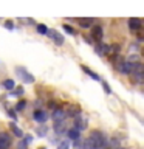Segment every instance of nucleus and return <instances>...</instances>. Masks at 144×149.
Instances as JSON below:
<instances>
[{
  "label": "nucleus",
  "instance_id": "f257e3e1",
  "mask_svg": "<svg viewBox=\"0 0 144 149\" xmlns=\"http://www.w3.org/2000/svg\"><path fill=\"white\" fill-rule=\"evenodd\" d=\"M91 140L93 143H95V146L98 149H102V148H105V144H107V138H105V134L104 132H101V130H93V132L90 134V137H88Z\"/></svg>",
  "mask_w": 144,
  "mask_h": 149
},
{
  "label": "nucleus",
  "instance_id": "f03ea898",
  "mask_svg": "<svg viewBox=\"0 0 144 149\" xmlns=\"http://www.w3.org/2000/svg\"><path fill=\"white\" fill-rule=\"evenodd\" d=\"M116 68L121 74H132L133 73V64L129 62V61H121V62L116 64Z\"/></svg>",
  "mask_w": 144,
  "mask_h": 149
},
{
  "label": "nucleus",
  "instance_id": "7ed1b4c3",
  "mask_svg": "<svg viewBox=\"0 0 144 149\" xmlns=\"http://www.w3.org/2000/svg\"><path fill=\"white\" fill-rule=\"evenodd\" d=\"M16 72H17V74H19V78H20L25 84H33V82H34V76H33L30 72H26L23 67H17Z\"/></svg>",
  "mask_w": 144,
  "mask_h": 149
},
{
  "label": "nucleus",
  "instance_id": "20e7f679",
  "mask_svg": "<svg viewBox=\"0 0 144 149\" xmlns=\"http://www.w3.org/2000/svg\"><path fill=\"white\" fill-rule=\"evenodd\" d=\"M33 118H34V121H37V123L44 124L46 120H48V112L42 110V109H36L34 112H33Z\"/></svg>",
  "mask_w": 144,
  "mask_h": 149
},
{
  "label": "nucleus",
  "instance_id": "39448f33",
  "mask_svg": "<svg viewBox=\"0 0 144 149\" xmlns=\"http://www.w3.org/2000/svg\"><path fill=\"white\" fill-rule=\"evenodd\" d=\"M91 37L96 40V44L102 40V37H104V30H102L101 25H93V28H91Z\"/></svg>",
  "mask_w": 144,
  "mask_h": 149
},
{
  "label": "nucleus",
  "instance_id": "423d86ee",
  "mask_svg": "<svg viewBox=\"0 0 144 149\" xmlns=\"http://www.w3.org/2000/svg\"><path fill=\"white\" fill-rule=\"evenodd\" d=\"M127 26L132 31H138L143 28V22H141V19H138V17H130L127 20Z\"/></svg>",
  "mask_w": 144,
  "mask_h": 149
},
{
  "label": "nucleus",
  "instance_id": "0eeeda50",
  "mask_svg": "<svg viewBox=\"0 0 144 149\" xmlns=\"http://www.w3.org/2000/svg\"><path fill=\"white\" fill-rule=\"evenodd\" d=\"M48 37L54 42L56 45H62L64 44V36L60 34V33H57L56 30H48Z\"/></svg>",
  "mask_w": 144,
  "mask_h": 149
},
{
  "label": "nucleus",
  "instance_id": "6e6552de",
  "mask_svg": "<svg viewBox=\"0 0 144 149\" xmlns=\"http://www.w3.org/2000/svg\"><path fill=\"white\" fill-rule=\"evenodd\" d=\"M110 45H107V44H102V42H98V44L95 45V51L99 56H105V54H109L110 53Z\"/></svg>",
  "mask_w": 144,
  "mask_h": 149
},
{
  "label": "nucleus",
  "instance_id": "1a4fd4ad",
  "mask_svg": "<svg viewBox=\"0 0 144 149\" xmlns=\"http://www.w3.org/2000/svg\"><path fill=\"white\" fill-rule=\"evenodd\" d=\"M65 115H67V112L64 109H60V107H56L53 110V113H51V118L54 120V123H57V121H64Z\"/></svg>",
  "mask_w": 144,
  "mask_h": 149
},
{
  "label": "nucleus",
  "instance_id": "9d476101",
  "mask_svg": "<svg viewBox=\"0 0 144 149\" xmlns=\"http://www.w3.org/2000/svg\"><path fill=\"white\" fill-rule=\"evenodd\" d=\"M11 144V137L6 132H0V149H8Z\"/></svg>",
  "mask_w": 144,
  "mask_h": 149
},
{
  "label": "nucleus",
  "instance_id": "9b49d317",
  "mask_svg": "<svg viewBox=\"0 0 144 149\" xmlns=\"http://www.w3.org/2000/svg\"><path fill=\"white\" fill-rule=\"evenodd\" d=\"M67 137L68 140H71V141H76V140L81 138V130H78L76 127H71L67 130Z\"/></svg>",
  "mask_w": 144,
  "mask_h": 149
},
{
  "label": "nucleus",
  "instance_id": "f8f14e48",
  "mask_svg": "<svg viewBox=\"0 0 144 149\" xmlns=\"http://www.w3.org/2000/svg\"><path fill=\"white\" fill-rule=\"evenodd\" d=\"M93 22H95V19H90V17H82V19H78L79 26H82V28H90V26L93 25Z\"/></svg>",
  "mask_w": 144,
  "mask_h": 149
},
{
  "label": "nucleus",
  "instance_id": "ddd939ff",
  "mask_svg": "<svg viewBox=\"0 0 144 149\" xmlns=\"http://www.w3.org/2000/svg\"><path fill=\"white\" fill-rule=\"evenodd\" d=\"M82 70H84V72H85V73H87V74H88V76H90L91 79H95V81H101L99 74L95 73V72H91V70L88 68V67H85V65H82Z\"/></svg>",
  "mask_w": 144,
  "mask_h": 149
},
{
  "label": "nucleus",
  "instance_id": "4468645a",
  "mask_svg": "<svg viewBox=\"0 0 144 149\" xmlns=\"http://www.w3.org/2000/svg\"><path fill=\"white\" fill-rule=\"evenodd\" d=\"M9 129H11V132H12L14 135H16V137H19V138H22V137H23L22 129H19V127H17V124L11 123V124H9Z\"/></svg>",
  "mask_w": 144,
  "mask_h": 149
},
{
  "label": "nucleus",
  "instance_id": "2eb2a0df",
  "mask_svg": "<svg viewBox=\"0 0 144 149\" xmlns=\"http://www.w3.org/2000/svg\"><path fill=\"white\" fill-rule=\"evenodd\" d=\"M65 130V121H57L54 123V132L56 134H62Z\"/></svg>",
  "mask_w": 144,
  "mask_h": 149
},
{
  "label": "nucleus",
  "instance_id": "dca6fc26",
  "mask_svg": "<svg viewBox=\"0 0 144 149\" xmlns=\"http://www.w3.org/2000/svg\"><path fill=\"white\" fill-rule=\"evenodd\" d=\"M3 87L6 88V90H14V88H16V82L12 81V79H5L3 81Z\"/></svg>",
  "mask_w": 144,
  "mask_h": 149
},
{
  "label": "nucleus",
  "instance_id": "f3484780",
  "mask_svg": "<svg viewBox=\"0 0 144 149\" xmlns=\"http://www.w3.org/2000/svg\"><path fill=\"white\" fill-rule=\"evenodd\" d=\"M36 30L39 34H48V26L44 25V23H37L36 25Z\"/></svg>",
  "mask_w": 144,
  "mask_h": 149
},
{
  "label": "nucleus",
  "instance_id": "a211bd4d",
  "mask_svg": "<svg viewBox=\"0 0 144 149\" xmlns=\"http://www.w3.org/2000/svg\"><path fill=\"white\" fill-rule=\"evenodd\" d=\"M67 115H68V116H73V118H74V116H79V115H81V109H78V107L71 106V107H70V110L67 112Z\"/></svg>",
  "mask_w": 144,
  "mask_h": 149
},
{
  "label": "nucleus",
  "instance_id": "6ab92c4d",
  "mask_svg": "<svg viewBox=\"0 0 144 149\" xmlns=\"http://www.w3.org/2000/svg\"><path fill=\"white\" fill-rule=\"evenodd\" d=\"M82 149H98V148L95 146V143H93L90 138H87L85 141H84V144H82Z\"/></svg>",
  "mask_w": 144,
  "mask_h": 149
},
{
  "label": "nucleus",
  "instance_id": "aec40b11",
  "mask_svg": "<svg viewBox=\"0 0 144 149\" xmlns=\"http://www.w3.org/2000/svg\"><path fill=\"white\" fill-rule=\"evenodd\" d=\"M73 127H76L78 130H82L85 129V121H81V120H76V123H74Z\"/></svg>",
  "mask_w": 144,
  "mask_h": 149
},
{
  "label": "nucleus",
  "instance_id": "412c9836",
  "mask_svg": "<svg viewBox=\"0 0 144 149\" xmlns=\"http://www.w3.org/2000/svg\"><path fill=\"white\" fill-rule=\"evenodd\" d=\"M62 28H64V31H65V33H68V34H76L74 28H73V26H70V25H67V23H65V25H62Z\"/></svg>",
  "mask_w": 144,
  "mask_h": 149
},
{
  "label": "nucleus",
  "instance_id": "4be33fe9",
  "mask_svg": "<svg viewBox=\"0 0 144 149\" xmlns=\"http://www.w3.org/2000/svg\"><path fill=\"white\" fill-rule=\"evenodd\" d=\"M25 107H26V101H25V100H20V101L17 102V106H16V110L20 112V110L25 109Z\"/></svg>",
  "mask_w": 144,
  "mask_h": 149
},
{
  "label": "nucleus",
  "instance_id": "5701e85b",
  "mask_svg": "<svg viewBox=\"0 0 144 149\" xmlns=\"http://www.w3.org/2000/svg\"><path fill=\"white\" fill-rule=\"evenodd\" d=\"M59 149H70V140H64L59 143Z\"/></svg>",
  "mask_w": 144,
  "mask_h": 149
},
{
  "label": "nucleus",
  "instance_id": "b1692460",
  "mask_svg": "<svg viewBox=\"0 0 144 149\" xmlns=\"http://www.w3.org/2000/svg\"><path fill=\"white\" fill-rule=\"evenodd\" d=\"M45 134H46V126H40V127L37 129V135H39V137H45Z\"/></svg>",
  "mask_w": 144,
  "mask_h": 149
},
{
  "label": "nucleus",
  "instance_id": "393cba45",
  "mask_svg": "<svg viewBox=\"0 0 144 149\" xmlns=\"http://www.w3.org/2000/svg\"><path fill=\"white\" fill-rule=\"evenodd\" d=\"M5 28H6V30H14V22L12 20H6L5 22Z\"/></svg>",
  "mask_w": 144,
  "mask_h": 149
},
{
  "label": "nucleus",
  "instance_id": "a878e982",
  "mask_svg": "<svg viewBox=\"0 0 144 149\" xmlns=\"http://www.w3.org/2000/svg\"><path fill=\"white\" fill-rule=\"evenodd\" d=\"M26 146H28V143L25 141V140H20L19 144H17V149H26Z\"/></svg>",
  "mask_w": 144,
  "mask_h": 149
},
{
  "label": "nucleus",
  "instance_id": "bb28decb",
  "mask_svg": "<svg viewBox=\"0 0 144 149\" xmlns=\"http://www.w3.org/2000/svg\"><path fill=\"white\" fill-rule=\"evenodd\" d=\"M102 87H104V92L105 93H111V88L109 87V84H107L105 81H102Z\"/></svg>",
  "mask_w": 144,
  "mask_h": 149
},
{
  "label": "nucleus",
  "instance_id": "cd10ccee",
  "mask_svg": "<svg viewBox=\"0 0 144 149\" xmlns=\"http://www.w3.org/2000/svg\"><path fill=\"white\" fill-rule=\"evenodd\" d=\"M110 48H111V51H113V53H119L121 47H119V45H110Z\"/></svg>",
  "mask_w": 144,
  "mask_h": 149
},
{
  "label": "nucleus",
  "instance_id": "c85d7f7f",
  "mask_svg": "<svg viewBox=\"0 0 144 149\" xmlns=\"http://www.w3.org/2000/svg\"><path fill=\"white\" fill-rule=\"evenodd\" d=\"M8 115H9V116H11V118H12V120H17V115H16V112H14L12 109H11V110H8Z\"/></svg>",
  "mask_w": 144,
  "mask_h": 149
},
{
  "label": "nucleus",
  "instance_id": "c756f323",
  "mask_svg": "<svg viewBox=\"0 0 144 149\" xmlns=\"http://www.w3.org/2000/svg\"><path fill=\"white\" fill-rule=\"evenodd\" d=\"M22 93H23V88L19 87V88H16V90L12 92V95H22Z\"/></svg>",
  "mask_w": 144,
  "mask_h": 149
},
{
  "label": "nucleus",
  "instance_id": "7c9ffc66",
  "mask_svg": "<svg viewBox=\"0 0 144 149\" xmlns=\"http://www.w3.org/2000/svg\"><path fill=\"white\" fill-rule=\"evenodd\" d=\"M25 137H26V140H25L26 143H31V141H33V137H31V135H25Z\"/></svg>",
  "mask_w": 144,
  "mask_h": 149
},
{
  "label": "nucleus",
  "instance_id": "2f4dec72",
  "mask_svg": "<svg viewBox=\"0 0 144 149\" xmlns=\"http://www.w3.org/2000/svg\"><path fill=\"white\" fill-rule=\"evenodd\" d=\"M48 106L51 107V109H56V104H54V102H53V101H51V102H48Z\"/></svg>",
  "mask_w": 144,
  "mask_h": 149
},
{
  "label": "nucleus",
  "instance_id": "473e14b6",
  "mask_svg": "<svg viewBox=\"0 0 144 149\" xmlns=\"http://www.w3.org/2000/svg\"><path fill=\"white\" fill-rule=\"evenodd\" d=\"M143 58H144V48H143Z\"/></svg>",
  "mask_w": 144,
  "mask_h": 149
},
{
  "label": "nucleus",
  "instance_id": "72a5a7b5",
  "mask_svg": "<svg viewBox=\"0 0 144 149\" xmlns=\"http://www.w3.org/2000/svg\"><path fill=\"white\" fill-rule=\"evenodd\" d=\"M40 149H45V148H40Z\"/></svg>",
  "mask_w": 144,
  "mask_h": 149
}]
</instances>
